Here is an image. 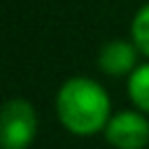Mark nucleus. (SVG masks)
Here are the masks:
<instances>
[{
    "mask_svg": "<svg viewBox=\"0 0 149 149\" xmlns=\"http://www.w3.org/2000/svg\"><path fill=\"white\" fill-rule=\"evenodd\" d=\"M130 40L137 51L149 61V2L140 5L130 19Z\"/></svg>",
    "mask_w": 149,
    "mask_h": 149,
    "instance_id": "obj_6",
    "label": "nucleus"
},
{
    "mask_svg": "<svg viewBox=\"0 0 149 149\" xmlns=\"http://www.w3.org/2000/svg\"><path fill=\"white\" fill-rule=\"evenodd\" d=\"M40 119L37 109L26 98H9L0 114V147L2 149H28L37 137Z\"/></svg>",
    "mask_w": 149,
    "mask_h": 149,
    "instance_id": "obj_2",
    "label": "nucleus"
},
{
    "mask_svg": "<svg viewBox=\"0 0 149 149\" xmlns=\"http://www.w3.org/2000/svg\"><path fill=\"white\" fill-rule=\"evenodd\" d=\"M54 107L61 126L77 137H91L95 133H102L114 114L107 88L84 74L70 77L58 86Z\"/></svg>",
    "mask_w": 149,
    "mask_h": 149,
    "instance_id": "obj_1",
    "label": "nucleus"
},
{
    "mask_svg": "<svg viewBox=\"0 0 149 149\" xmlns=\"http://www.w3.org/2000/svg\"><path fill=\"white\" fill-rule=\"evenodd\" d=\"M102 137L114 149H144L149 144V116L135 107L114 112Z\"/></svg>",
    "mask_w": 149,
    "mask_h": 149,
    "instance_id": "obj_3",
    "label": "nucleus"
},
{
    "mask_svg": "<svg viewBox=\"0 0 149 149\" xmlns=\"http://www.w3.org/2000/svg\"><path fill=\"white\" fill-rule=\"evenodd\" d=\"M126 95L135 109L149 116V61H142L126 79Z\"/></svg>",
    "mask_w": 149,
    "mask_h": 149,
    "instance_id": "obj_5",
    "label": "nucleus"
},
{
    "mask_svg": "<svg viewBox=\"0 0 149 149\" xmlns=\"http://www.w3.org/2000/svg\"><path fill=\"white\" fill-rule=\"evenodd\" d=\"M140 51L133 40H107L98 51V70L107 77H130L140 65Z\"/></svg>",
    "mask_w": 149,
    "mask_h": 149,
    "instance_id": "obj_4",
    "label": "nucleus"
}]
</instances>
